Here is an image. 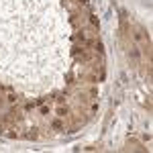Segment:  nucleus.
Wrapping results in <instances>:
<instances>
[{
  "instance_id": "f257e3e1",
  "label": "nucleus",
  "mask_w": 153,
  "mask_h": 153,
  "mask_svg": "<svg viewBox=\"0 0 153 153\" xmlns=\"http://www.w3.org/2000/svg\"><path fill=\"white\" fill-rule=\"evenodd\" d=\"M51 129H55V131H65V125H63L61 118H53V120H51Z\"/></svg>"
},
{
  "instance_id": "f03ea898",
  "label": "nucleus",
  "mask_w": 153,
  "mask_h": 153,
  "mask_svg": "<svg viewBox=\"0 0 153 153\" xmlns=\"http://www.w3.org/2000/svg\"><path fill=\"white\" fill-rule=\"evenodd\" d=\"M55 112H57V116H59V118H65V116H70V108L61 104V106H57V110H55Z\"/></svg>"
},
{
  "instance_id": "7ed1b4c3",
  "label": "nucleus",
  "mask_w": 153,
  "mask_h": 153,
  "mask_svg": "<svg viewBox=\"0 0 153 153\" xmlns=\"http://www.w3.org/2000/svg\"><path fill=\"white\" fill-rule=\"evenodd\" d=\"M6 100H8L10 104H16V102H19V96H16V94H8V96H6Z\"/></svg>"
},
{
  "instance_id": "20e7f679",
  "label": "nucleus",
  "mask_w": 153,
  "mask_h": 153,
  "mask_svg": "<svg viewBox=\"0 0 153 153\" xmlns=\"http://www.w3.org/2000/svg\"><path fill=\"white\" fill-rule=\"evenodd\" d=\"M49 112H51L49 106H41V115H43V116H49Z\"/></svg>"
},
{
  "instance_id": "39448f33",
  "label": "nucleus",
  "mask_w": 153,
  "mask_h": 153,
  "mask_svg": "<svg viewBox=\"0 0 153 153\" xmlns=\"http://www.w3.org/2000/svg\"><path fill=\"white\" fill-rule=\"evenodd\" d=\"M90 23H92V25H94V27H98V19H96V16H94V14H90Z\"/></svg>"
},
{
  "instance_id": "423d86ee",
  "label": "nucleus",
  "mask_w": 153,
  "mask_h": 153,
  "mask_svg": "<svg viewBox=\"0 0 153 153\" xmlns=\"http://www.w3.org/2000/svg\"><path fill=\"white\" fill-rule=\"evenodd\" d=\"M88 92H90V96H92V98H96V96H98V90H96V88H90Z\"/></svg>"
}]
</instances>
